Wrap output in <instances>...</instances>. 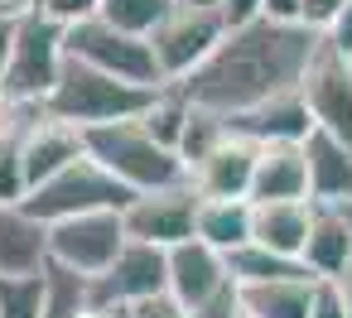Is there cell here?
Masks as SVG:
<instances>
[{"instance_id":"40","label":"cell","mask_w":352,"mask_h":318,"mask_svg":"<svg viewBox=\"0 0 352 318\" xmlns=\"http://www.w3.org/2000/svg\"><path fill=\"white\" fill-rule=\"evenodd\" d=\"M328 284L338 289V299H342V304H347V313H352V265H347V270H342L338 280H328Z\"/></svg>"},{"instance_id":"15","label":"cell","mask_w":352,"mask_h":318,"mask_svg":"<svg viewBox=\"0 0 352 318\" xmlns=\"http://www.w3.org/2000/svg\"><path fill=\"white\" fill-rule=\"evenodd\" d=\"M304 159H309V203L314 207H352V145L314 130L304 140Z\"/></svg>"},{"instance_id":"12","label":"cell","mask_w":352,"mask_h":318,"mask_svg":"<svg viewBox=\"0 0 352 318\" xmlns=\"http://www.w3.org/2000/svg\"><path fill=\"white\" fill-rule=\"evenodd\" d=\"M20 159H25V183L34 193V188L54 183L63 169H73L78 159H87V140H82V130L34 111L25 121V130H20Z\"/></svg>"},{"instance_id":"27","label":"cell","mask_w":352,"mask_h":318,"mask_svg":"<svg viewBox=\"0 0 352 318\" xmlns=\"http://www.w3.org/2000/svg\"><path fill=\"white\" fill-rule=\"evenodd\" d=\"M232 135V126H227V116H217V111H203V106H193V116H188V126H184V140H179V159H184V169L193 174L222 140Z\"/></svg>"},{"instance_id":"8","label":"cell","mask_w":352,"mask_h":318,"mask_svg":"<svg viewBox=\"0 0 352 318\" xmlns=\"http://www.w3.org/2000/svg\"><path fill=\"white\" fill-rule=\"evenodd\" d=\"M227 39V25L217 10H188V5H174V15L155 30V58H160V73H164V87H179L184 78H193L212 49Z\"/></svg>"},{"instance_id":"29","label":"cell","mask_w":352,"mask_h":318,"mask_svg":"<svg viewBox=\"0 0 352 318\" xmlns=\"http://www.w3.org/2000/svg\"><path fill=\"white\" fill-rule=\"evenodd\" d=\"M30 198L25 183V159H20V130L0 135V207H20Z\"/></svg>"},{"instance_id":"30","label":"cell","mask_w":352,"mask_h":318,"mask_svg":"<svg viewBox=\"0 0 352 318\" xmlns=\"http://www.w3.org/2000/svg\"><path fill=\"white\" fill-rule=\"evenodd\" d=\"M39 10H44L49 20H58L63 30H73V25H82V20H97L102 0H39Z\"/></svg>"},{"instance_id":"13","label":"cell","mask_w":352,"mask_h":318,"mask_svg":"<svg viewBox=\"0 0 352 318\" xmlns=\"http://www.w3.org/2000/svg\"><path fill=\"white\" fill-rule=\"evenodd\" d=\"M256 159H261V145H251V140H241V135H227V140L188 174V183L198 188V198H212V203H232V198H246V203H251Z\"/></svg>"},{"instance_id":"25","label":"cell","mask_w":352,"mask_h":318,"mask_svg":"<svg viewBox=\"0 0 352 318\" xmlns=\"http://www.w3.org/2000/svg\"><path fill=\"white\" fill-rule=\"evenodd\" d=\"M174 15V0H102L97 20H107L111 30L121 34H135V39H155V30Z\"/></svg>"},{"instance_id":"23","label":"cell","mask_w":352,"mask_h":318,"mask_svg":"<svg viewBox=\"0 0 352 318\" xmlns=\"http://www.w3.org/2000/svg\"><path fill=\"white\" fill-rule=\"evenodd\" d=\"M227 275H232V284L236 289H256V284H275V280H294V275H309L299 260H285V255H275V251H265V246H241V251H232L227 255Z\"/></svg>"},{"instance_id":"37","label":"cell","mask_w":352,"mask_h":318,"mask_svg":"<svg viewBox=\"0 0 352 318\" xmlns=\"http://www.w3.org/2000/svg\"><path fill=\"white\" fill-rule=\"evenodd\" d=\"M323 44L333 49V54H342V58H352V0L342 5V15L333 20V30L323 34Z\"/></svg>"},{"instance_id":"2","label":"cell","mask_w":352,"mask_h":318,"mask_svg":"<svg viewBox=\"0 0 352 318\" xmlns=\"http://www.w3.org/2000/svg\"><path fill=\"white\" fill-rule=\"evenodd\" d=\"M160 92H164V87H160ZM160 92H155V87H131V82H121V78H111V73H97V68L68 58L58 87H54L49 102H44V116H49V121H63V126H73V130H102V126L140 121V116L155 106Z\"/></svg>"},{"instance_id":"44","label":"cell","mask_w":352,"mask_h":318,"mask_svg":"<svg viewBox=\"0 0 352 318\" xmlns=\"http://www.w3.org/2000/svg\"><path fill=\"white\" fill-rule=\"evenodd\" d=\"M347 212H352V207H347Z\"/></svg>"},{"instance_id":"35","label":"cell","mask_w":352,"mask_h":318,"mask_svg":"<svg viewBox=\"0 0 352 318\" xmlns=\"http://www.w3.org/2000/svg\"><path fill=\"white\" fill-rule=\"evenodd\" d=\"M34 111H44V106H20L6 87H0V135H15V130H25V121L34 116Z\"/></svg>"},{"instance_id":"43","label":"cell","mask_w":352,"mask_h":318,"mask_svg":"<svg viewBox=\"0 0 352 318\" xmlns=\"http://www.w3.org/2000/svg\"><path fill=\"white\" fill-rule=\"evenodd\" d=\"M0 5H15V10H39V0H0Z\"/></svg>"},{"instance_id":"39","label":"cell","mask_w":352,"mask_h":318,"mask_svg":"<svg viewBox=\"0 0 352 318\" xmlns=\"http://www.w3.org/2000/svg\"><path fill=\"white\" fill-rule=\"evenodd\" d=\"M265 20L270 25H299L304 20V0H265Z\"/></svg>"},{"instance_id":"6","label":"cell","mask_w":352,"mask_h":318,"mask_svg":"<svg viewBox=\"0 0 352 318\" xmlns=\"http://www.w3.org/2000/svg\"><path fill=\"white\" fill-rule=\"evenodd\" d=\"M68 58L97 68V73H111L131 87H164V73H160V58H155V44L150 39H135V34H121L111 30L107 20H82L68 30Z\"/></svg>"},{"instance_id":"38","label":"cell","mask_w":352,"mask_h":318,"mask_svg":"<svg viewBox=\"0 0 352 318\" xmlns=\"http://www.w3.org/2000/svg\"><path fill=\"white\" fill-rule=\"evenodd\" d=\"M309 318H352L347 313V304L338 299V289L328 284V280H318V299H314V313Z\"/></svg>"},{"instance_id":"17","label":"cell","mask_w":352,"mask_h":318,"mask_svg":"<svg viewBox=\"0 0 352 318\" xmlns=\"http://www.w3.org/2000/svg\"><path fill=\"white\" fill-rule=\"evenodd\" d=\"M251 203H309V159L304 145H265L251 179Z\"/></svg>"},{"instance_id":"14","label":"cell","mask_w":352,"mask_h":318,"mask_svg":"<svg viewBox=\"0 0 352 318\" xmlns=\"http://www.w3.org/2000/svg\"><path fill=\"white\" fill-rule=\"evenodd\" d=\"M227 126H232V135H241V140H251V145H261V150H265V145H304V140L318 130L299 92H285V97H275V102H265V106H256V111L227 116Z\"/></svg>"},{"instance_id":"1","label":"cell","mask_w":352,"mask_h":318,"mask_svg":"<svg viewBox=\"0 0 352 318\" xmlns=\"http://www.w3.org/2000/svg\"><path fill=\"white\" fill-rule=\"evenodd\" d=\"M318 49H323V34H309L304 25L261 20L246 30H227V39L212 49V58L193 78H184L174 92H184L203 111L241 116L285 92H299Z\"/></svg>"},{"instance_id":"21","label":"cell","mask_w":352,"mask_h":318,"mask_svg":"<svg viewBox=\"0 0 352 318\" xmlns=\"http://www.w3.org/2000/svg\"><path fill=\"white\" fill-rule=\"evenodd\" d=\"M251 236H256V203H246V198H232V203L203 198V207H198V241L203 246H212L217 255H232V251L251 246Z\"/></svg>"},{"instance_id":"11","label":"cell","mask_w":352,"mask_h":318,"mask_svg":"<svg viewBox=\"0 0 352 318\" xmlns=\"http://www.w3.org/2000/svg\"><path fill=\"white\" fill-rule=\"evenodd\" d=\"M299 97H304L318 130L352 145V58H342L323 44L309 63L304 82H299Z\"/></svg>"},{"instance_id":"31","label":"cell","mask_w":352,"mask_h":318,"mask_svg":"<svg viewBox=\"0 0 352 318\" xmlns=\"http://www.w3.org/2000/svg\"><path fill=\"white\" fill-rule=\"evenodd\" d=\"M217 15L227 30H246L265 20V0H217Z\"/></svg>"},{"instance_id":"22","label":"cell","mask_w":352,"mask_h":318,"mask_svg":"<svg viewBox=\"0 0 352 318\" xmlns=\"http://www.w3.org/2000/svg\"><path fill=\"white\" fill-rule=\"evenodd\" d=\"M318 299V280L314 275H294V280H275V284H256L241 289V308L246 318H309Z\"/></svg>"},{"instance_id":"41","label":"cell","mask_w":352,"mask_h":318,"mask_svg":"<svg viewBox=\"0 0 352 318\" xmlns=\"http://www.w3.org/2000/svg\"><path fill=\"white\" fill-rule=\"evenodd\" d=\"M82 318H131V308H87Z\"/></svg>"},{"instance_id":"19","label":"cell","mask_w":352,"mask_h":318,"mask_svg":"<svg viewBox=\"0 0 352 318\" xmlns=\"http://www.w3.org/2000/svg\"><path fill=\"white\" fill-rule=\"evenodd\" d=\"M299 265H304L314 280H338V275L352 265V212H342V207H318Z\"/></svg>"},{"instance_id":"4","label":"cell","mask_w":352,"mask_h":318,"mask_svg":"<svg viewBox=\"0 0 352 318\" xmlns=\"http://www.w3.org/2000/svg\"><path fill=\"white\" fill-rule=\"evenodd\" d=\"M63 63H68V30L58 20H49L44 10H30L20 20V34H15V54L6 63V87L20 106H44L49 92L58 87L63 78Z\"/></svg>"},{"instance_id":"20","label":"cell","mask_w":352,"mask_h":318,"mask_svg":"<svg viewBox=\"0 0 352 318\" xmlns=\"http://www.w3.org/2000/svg\"><path fill=\"white\" fill-rule=\"evenodd\" d=\"M314 203H265L256 207V246L285 255V260H304L309 231H314Z\"/></svg>"},{"instance_id":"3","label":"cell","mask_w":352,"mask_h":318,"mask_svg":"<svg viewBox=\"0 0 352 318\" xmlns=\"http://www.w3.org/2000/svg\"><path fill=\"white\" fill-rule=\"evenodd\" d=\"M87 140V159H97L116 183H126L135 198L140 193H164L188 183V169L174 150H164L140 121H121V126H102V130H82Z\"/></svg>"},{"instance_id":"34","label":"cell","mask_w":352,"mask_h":318,"mask_svg":"<svg viewBox=\"0 0 352 318\" xmlns=\"http://www.w3.org/2000/svg\"><path fill=\"white\" fill-rule=\"evenodd\" d=\"M30 10H15V5H0V78H6V63L15 54V34H20V20Z\"/></svg>"},{"instance_id":"28","label":"cell","mask_w":352,"mask_h":318,"mask_svg":"<svg viewBox=\"0 0 352 318\" xmlns=\"http://www.w3.org/2000/svg\"><path fill=\"white\" fill-rule=\"evenodd\" d=\"M0 318H44V270L0 280Z\"/></svg>"},{"instance_id":"32","label":"cell","mask_w":352,"mask_h":318,"mask_svg":"<svg viewBox=\"0 0 352 318\" xmlns=\"http://www.w3.org/2000/svg\"><path fill=\"white\" fill-rule=\"evenodd\" d=\"M188 318H246V308H241V289L236 284H227V289H217L208 304H198Z\"/></svg>"},{"instance_id":"18","label":"cell","mask_w":352,"mask_h":318,"mask_svg":"<svg viewBox=\"0 0 352 318\" xmlns=\"http://www.w3.org/2000/svg\"><path fill=\"white\" fill-rule=\"evenodd\" d=\"M49 265V227L25 207H0V280L39 275Z\"/></svg>"},{"instance_id":"9","label":"cell","mask_w":352,"mask_h":318,"mask_svg":"<svg viewBox=\"0 0 352 318\" xmlns=\"http://www.w3.org/2000/svg\"><path fill=\"white\" fill-rule=\"evenodd\" d=\"M198 188L193 183H179V188H164V193H140L121 217H126V236L131 241H145V246H160V251H174L184 241L198 236Z\"/></svg>"},{"instance_id":"33","label":"cell","mask_w":352,"mask_h":318,"mask_svg":"<svg viewBox=\"0 0 352 318\" xmlns=\"http://www.w3.org/2000/svg\"><path fill=\"white\" fill-rule=\"evenodd\" d=\"M342 5H347V0H304V30L309 34H328L333 30V20L342 15Z\"/></svg>"},{"instance_id":"26","label":"cell","mask_w":352,"mask_h":318,"mask_svg":"<svg viewBox=\"0 0 352 318\" xmlns=\"http://www.w3.org/2000/svg\"><path fill=\"white\" fill-rule=\"evenodd\" d=\"M188 116H193V102L184 97V92H174V87H164L160 97H155V106L140 116V126L164 145V150H174L179 155V140H184V126H188Z\"/></svg>"},{"instance_id":"5","label":"cell","mask_w":352,"mask_h":318,"mask_svg":"<svg viewBox=\"0 0 352 318\" xmlns=\"http://www.w3.org/2000/svg\"><path fill=\"white\" fill-rule=\"evenodd\" d=\"M135 203V193L126 183H116L97 159H78L73 169H63L54 183L34 188L20 207L44 222V227H58L68 217H87V212H126Z\"/></svg>"},{"instance_id":"16","label":"cell","mask_w":352,"mask_h":318,"mask_svg":"<svg viewBox=\"0 0 352 318\" xmlns=\"http://www.w3.org/2000/svg\"><path fill=\"white\" fill-rule=\"evenodd\" d=\"M232 275H227V255H217L212 246H203L198 236L174 246L169 251V294L193 313L198 304H208L217 289H227Z\"/></svg>"},{"instance_id":"7","label":"cell","mask_w":352,"mask_h":318,"mask_svg":"<svg viewBox=\"0 0 352 318\" xmlns=\"http://www.w3.org/2000/svg\"><path fill=\"white\" fill-rule=\"evenodd\" d=\"M126 217L121 212H87V217H68L58 227H49V265L78 270L87 280H102L116 255L126 251Z\"/></svg>"},{"instance_id":"24","label":"cell","mask_w":352,"mask_h":318,"mask_svg":"<svg viewBox=\"0 0 352 318\" xmlns=\"http://www.w3.org/2000/svg\"><path fill=\"white\" fill-rule=\"evenodd\" d=\"M92 308V280L63 265H44V318H82Z\"/></svg>"},{"instance_id":"10","label":"cell","mask_w":352,"mask_h":318,"mask_svg":"<svg viewBox=\"0 0 352 318\" xmlns=\"http://www.w3.org/2000/svg\"><path fill=\"white\" fill-rule=\"evenodd\" d=\"M160 294H169V251L145 241H126L116 265L92 280V308H131Z\"/></svg>"},{"instance_id":"42","label":"cell","mask_w":352,"mask_h":318,"mask_svg":"<svg viewBox=\"0 0 352 318\" xmlns=\"http://www.w3.org/2000/svg\"><path fill=\"white\" fill-rule=\"evenodd\" d=\"M174 5H188V10H217V0H174Z\"/></svg>"},{"instance_id":"36","label":"cell","mask_w":352,"mask_h":318,"mask_svg":"<svg viewBox=\"0 0 352 318\" xmlns=\"http://www.w3.org/2000/svg\"><path fill=\"white\" fill-rule=\"evenodd\" d=\"M131 318H188V308H184L174 294H160V299L131 304Z\"/></svg>"}]
</instances>
